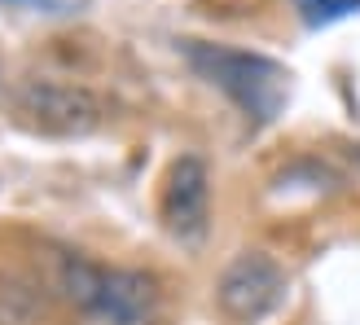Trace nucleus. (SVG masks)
Masks as SVG:
<instances>
[{
  "instance_id": "nucleus-5",
  "label": "nucleus",
  "mask_w": 360,
  "mask_h": 325,
  "mask_svg": "<svg viewBox=\"0 0 360 325\" xmlns=\"http://www.w3.org/2000/svg\"><path fill=\"white\" fill-rule=\"evenodd\" d=\"M158 303H163V291H158L154 273L105 268L101 295L93 299V308L79 312V325H154Z\"/></svg>"
},
{
  "instance_id": "nucleus-6",
  "label": "nucleus",
  "mask_w": 360,
  "mask_h": 325,
  "mask_svg": "<svg viewBox=\"0 0 360 325\" xmlns=\"http://www.w3.org/2000/svg\"><path fill=\"white\" fill-rule=\"evenodd\" d=\"M352 13H360V0H299V18L308 27H330Z\"/></svg>"
},
{
  "instance_id": "nucleus-3",
  "label": "nucleus",
  "mask_w": 360,
  "mask_h": 325,
  "mask_svg": "<svg viewBox=\"0 0 360 325\" xmlns=\"http://www.w3.org/2000/svg\"><path fill=\"white\" fill-rule=\"evenodd\" d=\"M285 291H290V277L268 250H242L224 264L215 281V308L229 325H259L285 303Z\"/></svg>"
},
{
  "instance_id": "nucleus-7",
  "label": "nucleus",
  "mask_w": 360,
  "mask_h": 325,
  "mask_svg": "<svg viewBox=\"0 0 360 325\" xmlns=\"http://www.w3.org/2000/svg\"><path fill=\"white\" fill-rule=\"evenodd\" d=\"M22 5H49V13H58V9H62V0H22Z\"/></svg>"
},
{
  "instance_id": "nucleus-2",
  "label": "nucleus",
  "mask_w": 360,
  "mask_h": 325,
  "mask_svg": "<svg viewBox=\"0 0 360 325\" xmlns=\"http://www.w3.org/2000/svg\"><path fill=\"white\" fill-rule=\"evenodd\" d=\"M13 115L40 136H88L101 128V97L66 79H27L13 88Z\"/></svg>"
},
{
  "instance_id": "nucleus-1",
  "label": "nucleus",
  "mask_w": 360,
  "mask_h": 325,
  "mask_svg": "<svg viewBox=\"0 0 360 325\" xmlns=\"http://www.w3.org/2000/svg\"><path fill=\"white\" fill-rule=\"evenodd\" d=\"M180 49H185V58L198 75L220 88L255 128L281 115L285 97H290V70L281 62L264 58V53L229 49V44H207V40H185Z\"/></svg>"
},
{
  "instance_id": "nucleus-4",
  "label": "nucleus",
  "mask_w": 360,
  "mask_h": 325,
  "mask_svg": "<svg viewBox=\"0 0 360 325\" xmlns=\"http://www.w3.org/2000/svg\"><path fill=\"white\" fill-rule=\"evenodd\" d=\"M158 215L176 242H202L211 220V172L198 154H180L158 193Z\"/></svg>"
}]
</instances>
